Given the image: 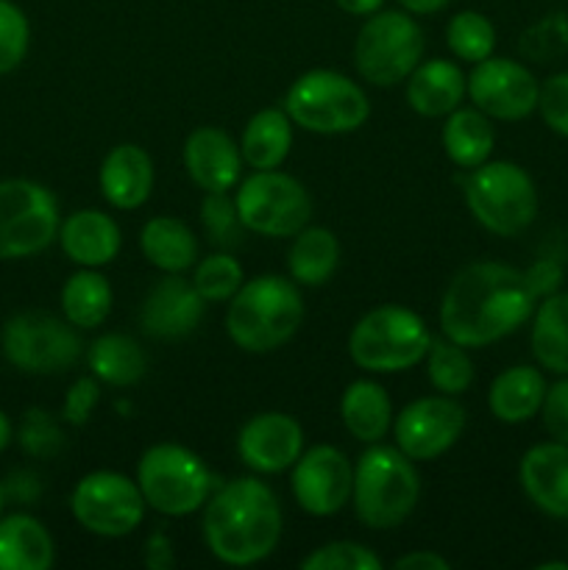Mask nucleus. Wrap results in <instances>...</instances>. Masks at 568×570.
<instances>
[{"mask_svg": "<svg viewBox=\"0 0 568 570\" xmlns=\"http://www.w3.org/2000/svg\"><path fill=\"white\" fill-rule=\"evenodd\" d=\"M427 371L432 387L443 395L466 393L473 382L471 356L466 354V348H462L460 343L449 340L445 334L443 340L432 337V343H429Z\"/></svg>", "mask_w": 568, "mask_h": 570, "instance_id": "34", "label": "nucleus"}, {"mask_svg": "<svg viewBox=\"0 0 568 570\" xmlns=\"http://www.w3.org/2000/svg\"><path fill=\"white\" fill-rule=\"evenodd\" d=\"M532 354L543 371L568 376V293L546 295L535 309Z\"/></svg>", "mask_w": 568, "mask_h": 570, "instance_id": "31", "label": "nucleus"}, {"mask_svg": "<svg viewBox=\"0 0 568 570\" xmlns=\"http://www.w3.org/2000/svg\"><path fill=\"white\" fill-rule=\"evenodd\" d=\"M81 351L78 328L50 312H20L3 326V356L22 373H65L81 360Z\"/></svg>", "mask_w": 568, "mask_h": 570, "instance_id": "10", "label": "nucleus"}, {"mask_svg": "<svg viewBox=\"0 0 568 570\" xmlns=\"http://www.w3.org/2000/svg\"><path fill=\"white\" fill-rule=\"evenodd\" d=\"M20 443L31 456H53L61 449V432L48 412L31 410L22 421Z\"/></svg>", "mask_w": 568, "mask_h": 570, "instance_id": "40", "label": "nucleus"}, {"mask_svg": "<svg viewBox=\"0 0 568 570\" xmlns=\"http://www.w3.org/2000/svg\"><path fill=\"white\" fill-rule=\"evenodd\" d=\"M72 518L98 538H126L143 523L145 504L137 482L115 471L87 473L70 495Z\"/></svg>", "mask_w": 568, "mask_h": 570, "instance_id": "13", "label": "nucleus"}, {"mask_svg": "<svg viewBox=\"0 0 568 570\" xmlns=\"http://www.w3.org/2000/svg\"><path fill=\"white\" fill-rule=\"evenodd\" d=\"M145 504L159 515L184 518L198 512L215 493V476L195 451L184 445H150L137 465Z\"/></svg>", "mask_w": 568, "mask_h": 570, "instance_id": "6", "label": "nucleus"}, {"mask_svg": "<svg viewBox=\"0 0 568 570\" xmlns=\"http://www.w3.org/2000/svg\"><path fill=\"white\" fill-rule=\"evenodd\" d=\"M466 204L473 220L496 237H518L538 217V193L523 167L484 161L466 178Z\"/></svg>", "mask_w": 568, "mask_h": 570, "instance_id": "8", "label": "nucleus"}, {"mask_svg": "<svg viewBox=\"0 0 568 570\" xmlns=\"http://www.w3.org/2000/svg\"><path fill=\"white\" fill-rule=\"evenodd\" d=\"M538 78L521 61L488 56L468 76V98L490 120H523L538 109Z\"/></svg>", "mask_w": 568, "mask_h": 570, "instance_id": "15", "label": "nucleus"}, {"mask_svg": "<svg viewBox=\"0 0 568 570\" xmlns=\"http://www.w3.org/2000/svg\"><path fill=\"white\" fill-rule=\"evenodd\" d=\"M340 262V245L329 228L306 226L295 234L293 248H290L287 265L293 282L304 287H321L334 276Z\"/></svg>", "mask_w": 568, "mask_h": 570, "instance_id": "32", "label": "nucleus"}, {"mask_svg": "<svg viewBox=\"0 0 568 570\" xmlns=\"http://www.w3.org/2000/svg\"><path fill=\"white\" fill-rule=\"evenodd\" d=\"M340 417L351 438L362 440V443H379L393 426V404L382 384L360 379L345 387L343 401H340Z\"/></svg>", "mask_w": 568, "mask_h": 570, "instance_id": "26", "label": "nucleus"}, {"mask_svg": "<svg viewBox=\"0 0 568 570\" xmlns=\"http://www.w3.org/2000/svg\"><path fill=\"white\" fill-rule=\"evenodd\" d=\"M61 250L81 267H104L120 254V228L106 212L78 209L59 226Z\"/></svg>", "mask_w": 568, "mask_h": 570, "instance_id": "23", "label": "nucleus"}, {"mask_svg": "<svg viewBox=\"0 0 568 570\" xmlns=\"http://www.w3.org/2000/svg\"><path fill=\"white\" fill-rule=\"evenodd\" d=\"M354 493V468L334 445H312L293 465V495L306 515H337Z\"/></svg>", "mask_w": 568, "mask_h": 570, "instance_id": "16", "label": "nucleus"}, {"mask_svg": "<svg viewBox=\"0 0 568 570\" xmlns=\"http://www.w3.org/2000/svg\"><path fill=\"white\" fill-rule=\"evenodd\" d=\"M234 204L245 232L262 237H295L310 226L312 217V200L304 184L278 170H256L245 178Z\"/></svg>", "mask_w": 568, "mask_h": 570, "instance_id": "11", "label": "nucleus"}, {"mask_svg": "<svg viewBox=\"0 0 568 570\" xmlns=\"http://www.w3.org/2000/svg\"><path fill=\"white\" fill-rule=\"evenodd\" d=\"M59 204L37 181H0V259H26L59 237Z\"/></svg>", "mask_w": 568, "mask_h": 570, "instance_id": "12", "label": "nucleus"}, {"mask_svg": "<svg viewBox=\"0 0 568 570\" xmlns=\"http://www.w3.org/2000/svg\"><path fill=\"white\" fill-rule=\"evenodd\" d=\"M98 181L115 209H139L154 193V161L139 145H117L106 154Z\"/></svg>", "mask_w": 568, "mask_h": 570, "instance_id": "21", "label": "nucleus"}, {"mask_svg": "<svg viewBox=\"0 0 568 570\" xmlns=\"http://www.w3.org/2000/svg\"><path fill=\"white\" fill-rule=\"evenodd\" d=\"M206 301L182 273H167L154 284L139 309L143 332L154 340H182L198 328Z\"/></svg>", "mask_w": 568, "mask_h": 570, "instance_id": "18", "label": "nucleus"}, {"mask_svg": "<svg viewBox=\"0 0 568 570\" xmlns=\"http://www.w3.org/2000/svg\"><path fill=\"white\" fill-rule=\"evenodd\" d=\"M445 42H449V50L462 61H477L493 56L496 48V28L493 22L488 20L479 11H460L449 20L445 26Z\"/></svg>", "mask_w": 568, "mask_h": 570, "instance_id": "35", "label": "nucleus"}, {"mask_svg": "<svg viewBox=\"0 0 568 570\" xmlns=\"http://www.w3.org/2000/svg\"><path fill=\"white\" fill-rule=\"evenodd\" d=\"M423 31L410 11H373L354 42L356 72L373 87H395L421 65Z\"/></svg>", "mask_w": 568, "mask_h": 570, "instance_id": "9", "label": "nucleus"}, {"mask_svg": "<svg viewBox=\"0 0 568 570\" xmlns=\"http://www.w3.org/2000/svg\"><path fill=\"white\" fill-rule=\"evenodd\" d=\"M189 282L195 284V289H198L206 304L232 301L234 293L243 287V267L228 250H217V254H209L195 265Z\"/></svg>", "mask_w": 568, "mask_h": 570, "instance_id": "36", "label": "nucleus"}, {"mask_svg": "<svg viewBox=\"0 0 568 570\" xmlns=\"http://www.w3.org/2000/svg\"><path fill=\"white\" fill-rule=\"evenodd\" d=\"M184 167L204 193H228L237 187L243 154L226 131L215 126L195 128L184 142Z\"/></svg>", "mask_w": 568, "mask_h": 570, "instance_id": "19", "label": "nucleus"}, {"mask_svg": "<svg viewBox=\"0 0 568 570\" xmlns=\"http://www.w3.org/2000/svg\"><path fill=\"white\" fill-rule=\"evenodd\" d=\"M538 570H568V562H543Z\"/></svg>", "mask_w": 568, "mask_h": 570, "instance_id": "50", "label": "nucleus"}, {"mask_svg": "<svg viewBox=\"0 0 568 570\" xmlns=\"http://www.w3.org/2000/svg\"><path fill=\"white\" fill-rule=\"evenodd\" d=\"M429 334L418 312L384 304L356 321L349 337V356L356 367L371 373H401L427 360Z\"/></svg>", "mask_w": 568, "mask_h": 570, "instance_id": "5", "label": "nucleus"}, {"mask_svg": "<svg viewBox=\"0 0 568 570\" xmlns=\"http://www.w3.org/2000/svg\"><path fill=\"white\" fill-rule=\"evenodd\" d=\"M293 145V120L284 109H262L245 126L239 139L243 161L254 170H276Z\"/></svg>", "mask_w": 568, "mask_h": 570, "instance_id": "27", "label": "nucleus"}, {"mask_svg": "<svg viewBox=\"0 0 568 570\" xmlns=\"http://www.w3.org/2000/svg\"><path fill=\"white\" fill-rule=\"evenodd\" d=\"M145 562L150 568H167L173 562L170 540L165 538V532H156L154 538L148 540V554H145Z\"/></svg>", "mask_w": 568, "mask_h": 570, "instance_id": "46", "label": "nucleus"}, {"mask_svg": "<svg viewBox=\"0 0 568 570\" xmlns=\"http://www.w3.org/2000/svg\"><path fill=\"white\" fill-rule=\"evenodd\" d=\"M100 399V387H98V379H78L70 390H67V399H65V410H61V417L72 426H84L89 421V415L95 412Z\"/></svg>", "mask_w": 568, "mask_h": 570, "instance_id": "44", "label": "nucleus"}, {"mask_svg": "<svg viewBox=\"0 0 568 570\" xmlns=\"http://www.w3.org/2000/svg\"><path fill=\"white\" fill-rule=\"evenodd\" d=\"M200 220H204L206 237L215 248L234 250L243 243V223H239L237 204L226 193H206L200 204Z\"/></svg>", "mask_w": 568, "mask_h": 570, "instance_id": "37", "label": "nucleus"}, {"mask_svg": "<svg viewBox=\"0 0 568 570\" xmlns=\"http://www.w3.org/2000/svg\"><path fill=\"white\" fill-rule=\"evenodd\" d=\"M304 570H382L384 562L373 554L368 546L354 543V540H337L312 551L301 560Z\"/></svg>", "mask_w": 568, "mask_h": 570, "instance_id": "38", "label": "nucleus"}, {"mask_svg": "<svg viewBox=\"0 0 568 570\" xmlns=\"http://www.w3.org/2000/svg\"><path fill=\"white\" fill-rule=\"evenodd\" d=\"M451 0H399V6L404 11H410V14H438V11H443L445 6H449Z\"/></svg>", "mask_w": 568, "mask_h": 570, "instance_id": "47", "label": "nucleus"}, {"mask_svg": "<svg viewBox=\"0 0 568 570\" xmlns=\"http://www.w3.org/2000/svg\"><path fill=\"white\" fill-rule=\"evenodd\" d=\"M139 248L145 259L161 273H184L195 267V259H198V239L193 228L176 217H154L145 223L139 234Z\"/></svg>", "mask_w": 568, "mask_h": 570, "instance_id": "28", "label": "nucleus"}, {"mask_svg": "<svg viewBox=\"0 0 568 570\" xmlns=\"http://www.w3.org/2000/svg\"><path fill=\"white\" fill-rule=\"evenodd\" d=\"M111 312V287L95 267L72 273L61 287V315L76 328H98Z\"/></svg>", "mask_w": 568, "mask_h": 570, "instance_id": "33", "label": "nucleus"}, {"mask_svg": "<svg viewBox=\"0 0 568 570\" xmlns=\"http://www.w3.org/2000/svg\"><path fill=\"white\" fill-rule=\"evenodd\" d=\"M466 429V410L454 395H427L399 412L393 423L395 449L412 462H432L460 440Z\"/></svg>", "mask_w": 568, "mask_h": 570, "instance_id": "14", "label": "nucleus"}, {"mask_svg": "<svg viewBox=\"0 0 568 570\" xmlns=\"http://www.w3.org/2000/svg\"><path fill=\"white\" fill-rule=\"evenodd\" d=\"M518 479L540 512L568 521V443H538L521 456Z\"/></svg>", "mask_w": 568, "mask_h": 570, "instance_id": "20", "label": "nucleus"}, {"mask_svg": "<svg viewBox=\"0 0 568 570\" xmlns=\"http://www.w3.org/2000/svg\"><path fill=\"white\" fill-rule=\"evenodd\" d=\"M304 323V298L284 276H256L228 301L226 332L237 348L267 354L282 348Z\"/></svg>", "mask_w": 568, "mask_h": 570, "instance_id": "3", "label": "nucleus"}, {"mask_svg": "<svg viewBox=\"0 0 568 570\" xmlns=\"http://www.w3.org/2000/svg\"><path fill=\"white\" fill-rule=\"evenodd\" d=\"M237 451L251 471L282 473L304 454V429L293 415L262 412L239 429Z\"/></svg>", "mask_w": 568, "mask_h": 570, "instance_id": "17", "label": "nucleus"}, {"mask_svg": "<svg viewBox=\"0 0 568 570\" xmlns=\"http://www.w3.org/2000/svg\"><path fill=\"white\" fill-rule=\"evenodd\" d=\"M560 33H568V22L562 17H549L540 26H535L532 31L523 33V53L535 56L538 61H546L549 56L560 53V50L568 48V39H555Z\"/></svg>", "mask_w": 568, "mask_h": 570, "instance_id": "42", "label": "nucleus"}, {"mask_svg": "<svg viewBox=\"0 0 568 570\" xmlns=\"http://www.w3.org/2000/svg\"><path fill=\"white\" fill-rule=\"evenodd\" d=\"M53 538L33 515L0 518V570H48L53 566Z\"/></svg>", "mask_w": 568, "mask_h": 570, "instance_id": "25", "label": "nucleus"}, {"mask_svg": "<svg viewBox=\"0 0 568 570\" xmlns=\"http://www.w3.org/2000/svg\"><path fill=\"white\" fill-rule=\"evenodd\" d=\"M87 365L98 382L111 387H131L148 371V356L137 340L126 334H104L89 345Z\"/></svg>", "mask_w": 568, "mask_h": 570, "instance_id": "29", "label": "nucleus"}, {"mask_svg": "<svg viewBox=\"0 0 568 570\" xmlns=\"http://www.w3.org/2000/svg\"><path fill=\"white\" fill-rule=\"evenodd\" d=\"M345 14H356V17H371L373 11L382 9L384 0H334Z\"/></svg>", "mask_w": 568, "mask_h": 570, "instance_id": "48", "label": "nucleus"}, {"mask_svg": "<svg viewBox=\"0 0 568 570\" xmlns=\"http://www.w3.org/2000/svg\"><path fill=\"white\" fill-rule=\"evenodd\" d=\"M11 443V421L6 417V412L0 410V451Z\"/></svg>", "mask_w": 568, "mask_h": 570, "instance_id": "49", "label": "nucleus"}, {"mask_svg": "<svg viewBox=\"0 0 568 570\" xmlns=\"http://www.w3.org/2000/svg\"><path fill=\"white\" fill-rule=\"evenodd\" d=\"M284 518L276 493L254 476L221 484L204 504V540L226 566H256L276 551Z\"/></svg>", "mask_w": 568, "mask_h": 570, "instance_id": "2", "label": "nucleus"}, {"mask_svg": "<svg viewBox=\"0 0 568 570\" xmlns=\"http://www.w3.org/2000/svg\"><path fill=\"white\" fill-rule=\"evenodd\" d=\"M496 134L490 126V117L484 111L473 109H454L443 126V148L445 156L462 170L484 165L493 154Z\"/></svg>", "mask_w": 568, "mask_h": 570, "instance_id": "30", "label": "nucleus"}, {"mask_svg": "<svg viewBox=\"0 0 568 570\" xmlns=\"http://www.w3.org/2000/svg\"><path fill=\"white\" fill-rule=\"evenodd\" d=\"M28 39H31V28L20 6L0 0V76L20 67L28 53Z\"/></svg>", "mask_w": 568, "mask_h": 570, "instance_id": "39", "label": "nucleus"}, {"mask_svg": "<svg viewBox=\"0 0 568 570\" xmlns=\"http://www.w3.org/2000/svg\"><path fill=\"white\" fill-rule=\"evenodd\" d=\"M546 379L538 367L516 365L493 379L488 393V406L496 421L527 423L540 412L546 399Z\"/></svg>", "mask_w": 568, "mask_h": 570, "instance_id": "24", "label": "nucleus"}, {"mask_svg": "<svg viewBox=\"0 0 568 570\" xmlns=\"http://www.w3.org/2000/svg\"><path fill=\"white\" fill-rule=\"evenodd\" d=\"M395 568L399 570H449L451 562L445 557H440L438 551H412V554H404L401 560H395Z\"/></svg>", "mask_w": 568, "mask_h": 570, "instance_id": "45", "label": "nucleus"}, {"mask_svg": "<svg viewBox=\"0 0 568 570\" xmlns=\"http://www.w3.org/2000/svg\"><path fill=\"white\" fill-rule=\"evenodd\" d=\"M540 415H543L546 432L555 440H560V443H568V376H562L560 382L546 387Z\"/></svg>", "mask_w": 568, "mask_h": 570, "instance_id": "43", "label": "nucleus"}, {"mask_svg": "<svg viewBox=\"0 0 568 570\" xmlns=\"http://www.w3.org/2000/svg\"><path fill=\"white\" fill-rule=\"evenodd\" d=\"M527 273L501 262H471L445 287L440 328L462 348H484L521 328L535 312Z\"/></svg>", "mask_w": 568, "mask_h": 570, "instance_id": "1", "label": "nucleus"}, {"mask_svg": "<svg viewBox=\"0 0 568 570\" xmlns=\"http://www.w3.org/2000/svg\"><path fill=\"white\" fill-rule=\"evenodd\" d=\"M284 111L304 131L351 134L365 126L371 117V104L360 83L337 70H310L293 81L284 98Z\"/></svg>", "mask_w": 568, "mask_h": 570, "instance_id": "7", "label": "nucleus"}, {"mask_svg": "<svg viewBox=\"0 0 568 570\" xmlns=\"http://www.w3.org/2000/svg\"><path fill=\"white\" fill-rule=\"evenodd\" d=\"M3 504H6V490L0 488V515H3Z\"/></svg>", "mask_w": 568, "mask_h": 570, "instance_id": "51", "label": "nucleus"}, {"mask_svg": "<svg viewBox=\"0 0 568 570\" xmlns=\"http://www.w3.org/2000/svg\"><path fill=\"white\" fill-rule=\"evenodd\" d=\"M538 111L551 131L568 137V72H557L540 83Z\"/></svg>", "mask_w": 568, "mask_h": 570, "instance_id": "41", "label": "nucleus"}, {"mask_svg": "<svg viewBox=\"0 0 568 570\" xmlns=\"http://www.w3.org/2000/svg\"><path fill=\"white\" fill-rule=\"evenodd\" d=\"M421 495L415 462L393 445L373 443L354 465V512L368 529H395L410 518Z\"/></svg>", "mask_w": 568, "mask_h": 570, "instance_id": "4", "label": "nucleus"}, {"mask_svg": "<svg viewBox=\"0 0 568 570\" xmlns=\"http://www.w3.org/2000/svg\"><path fill=\"white\" fill-rule=\"evenodd\" d=\"M468 95V76L449 59L421 61L407 78V104L421 117H449Z\"/></svg>", "mask_w": 568, "mask_h": 570, "instance_id": "22", "label": "nucleus"}]
</instances>
